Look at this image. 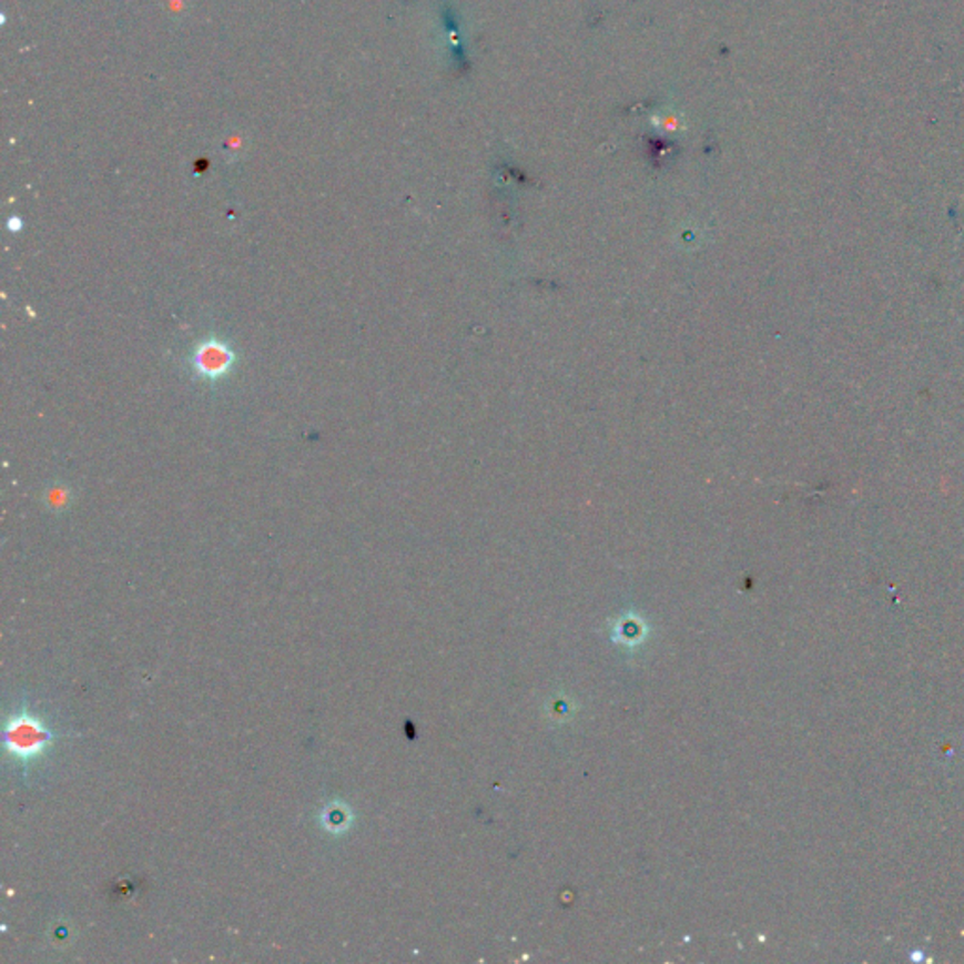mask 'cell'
<instances>
[{"label":"cell","mask_w":964,"mask_h":964,"mask_svg":"<svg viewBox=\"0 0 964 964\" xmlns=\"http://www.w3.org/2000/svg\"><path fill=\"white\" fill-rule=\"evenodd\" d=\"M53 739V731L29 709L26 699L4 725V748L26 772L50 750Z\"/></svg>","instance_id":"cell-1"},{"label":"cell","mask_w":964,"mask_h":964,"mask_svg":"<svg viewBox=\"0 0 964 964\" xmlns=\"http://www.w3.org/2000/svg\"><path fill=\"white\" fill-rule=\"evenodd\" d=\"M236 353L229 343L217 337H210L200 342L191 355V367L194 377L206 383H217L231 374L232 367L236 366Z\"/></svg>","instance_id":"cell-2"},{"label":"cell","mask_w":964,"mask_h":964,"mask_svg":"<svg viewBox=\"0 0 964 964\" xmlns=\"http://www.w3.org/2000/svg\"><path fill=\"white\" fill-rule=\"evenodd\" d=\"M321 825L332 834H342L353 825V812L347 804L334 801L321 812Z\"/></svg>","instance_id":"cell-3"},{"label":"cell","mask_w":964,"mask_h":964,"mask_svg":"<svg viewBox=\"0 0 964 964\" xmlns=\"http://www.w3.org/2000/svg\"><path fill=\"white\" fill-rule=\"evenodd\" d=\"M10 229L16 232L21 231V223H19V219L13 217L12 221H10Z\"/></svg>","instance_id":"cell-4"}]
</instances>
